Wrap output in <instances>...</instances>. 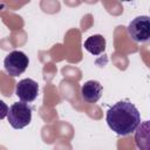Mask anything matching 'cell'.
Returning <instances> with one entry per match:
<instances>
[{
    "instance_id": "277c9868",
    "label": "cell",
    "mask_w": 150,
    "mask_h": 150,
    "mask_svg": "<svg viewBox=\"0 0 150 150\" xmlns=\"http://www.w3.org/2000/svg\"><path fill=\"white\" fill-rule=\"evenodd\" d=\"M28 63H29L28 56L21 50L11 52L4 60V67L6 73L13 77L21 75L27 69Z\"/></svg>"
},
{
    "instance_id": "ba28073f",
    "label": "cell",
    "mask_w": 150,
    "mask_h": 150,
    "mask_svg": "<svg viewBox=\"0 0 150 150\" xmlns=\"http://www.w3.org/2000/svg\"><path fill=\"white\" fill-rule=\"evenodd\" d=\"M135 142L138 149L150 150L149 145V121H144L135 130Z\"/></svg>"
},
{
    "instance_id": "52a82bcc",
    "label": "cell",
    "mask_w": 150,
    "mask_h": 150,
    "mask_svg": "<svg viewBox=\"0 0 150 150\" xmlns=\"http://www.w3.org/2000/svg\"><path fill=\"white\" fill-rule=\"evenodd\" d=\"M83 47L90 54H93V55H100L105 49V39L102 35H100V34L91 35V36H89L84 41Z\"/></svg>"
},
{
    "instance_id": "6da1fadb",
    "label": "cell",
    "mask_w": 150,
    "mask_h": 150,
    "mask_svg": "<svg viewBox=\"0 0 150 150\" xmlns=\"http://www.w3.org/2000/svg\"><path fill=\"white\" fill-rule=\"evenodd\" d=\"M108 127L120 136L130 135L141 123L138 109L129 101H120L110 107L105 115Z\"/></svg>"
},
{
    "instance_id": "5b68a950",
    "label": "cell",
    "mask_w": 150,
    "mask_h": 150,
    "mask_svg": "<svg viewBox=\"0 0 150 150\" xmlns=\"http://www.w3.org/2000/svg\"><path fill=\"white\" fill-rule=\"evenodd\" d=\"M39 84L32 79H23L16 83L15 94L21 100V102L29 103L38 97Z\"/></svg>"
},
{
    "instance_id": "7a4b0ae2",
    "label": "cell",
    "mask_w": 150,
    "mask_h": 150,
    "mask_svg": "<svg viewBox=\"0 0 150 150\" xmlns=\"http://www.w3.org/2000/svg\"><path fill=\"white\" fill-rule=\"evenodd\" d=\"M7 118L14 129H22L32 121V108L25 102L13 103L8 109Z\"/></svg>"
},
{
    "instance_id": "9c48e42d",
    "label": "cell",
    "mask_w": 150,
    "mask_h": 150,
    "mask_svg": "<svg viewBox=\"0 0 150 150\" xmlns=\"http://www.w3.org/2000/svg\"><path fill=\"white\" fill-rule=\"evenodd\" d=\"M8 107H7V104L4 102V101H1L0 100V120H2V118H5L6 116H7V114H8Z\"/></svg>"
},
{
    "instance_id": "8992f818",
    "label": "cell",
    "mask_w": 150,
    "mask_h": 150,
    "mask_svg": "<svg viewBox=\"0 0 150 150\" xmlns=\"http://www.w3.org/2000/svg\"><path fill=\"white\" fill-rule=\"evenodd\" d=\"M102 86L98 81L89 80L84 82L81 87V96L87 103H95L101 98Z\"/></svg>"
},
{
    "instance_id": "3957f363",
    "label": "cell",
    "mask_w": 150,
    "mask_h": 150,
    "mask_svg": "<svg viewBox=\"0 0 150 150\" xmlns=\"http://www.w3.org/2000/svg\"><path fill=\"white\" fill-rule=\"evenodd\" d=\"M128 34L132 41L137 43L148 42L150 39V19L146 15H141L130 21L128 28Z\"/></svg>"
}]
</instances>
